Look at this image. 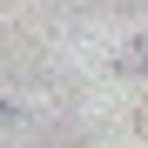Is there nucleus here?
<instances>
[{
    "label": "nucleus",
    "instance_id": "obj_1",
    "mask_svg": "<svg viewBox=\"0 0 148 148\" xmlns=\"http://www.w3.org/2000/svg\"><path fill=\"white\" fill-rule=\"evenodd\" d=\"M121 67H128V74H148V40H141V47H128V54H121Z\"/></svg>",
    "mask_w": 148,
    "mask_h": 148
},
{
    "label": "nucleus",
    "instance_id": "obj_2",
    "mask_svg": "<svg viewBox=\"0 0 148 148\" xmlns=\"http://www.w3.org/2000/svg\"><path fill=\"white\" fill-rule=\"evenodd\" d=\"M0 121H14V108H7V101H0Z\"/></svg>",
    "mask_w": 148,
    "mask_h": 148
}]
</instances>
